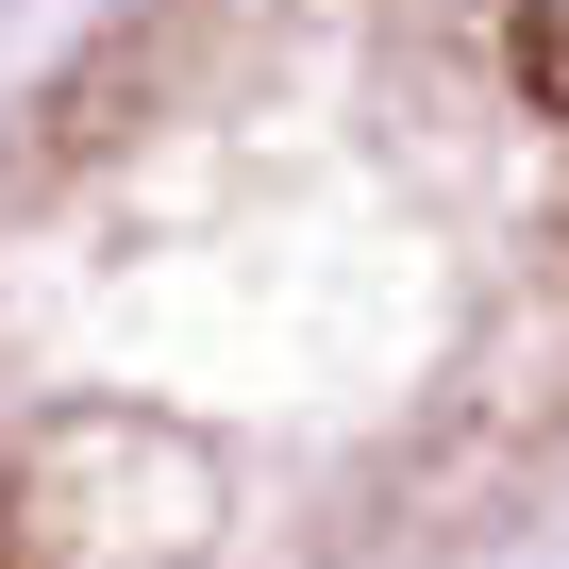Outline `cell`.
<instances>
[{
    "instance_id": "cell-1",
    "label": "cell",
    "mask_w": 569,
    "mask_h": 569,
    "mask_svg": "<svg viewBox=\"0 0 569 569\" xmlns=\"http://www.w3.org/2000/svg\"><path fill=\"white\" fill-rule=\"evenodd\" d=\"M569 486V0H118L0 134V569H436Z\"/></svg>"
}]
</instances>
